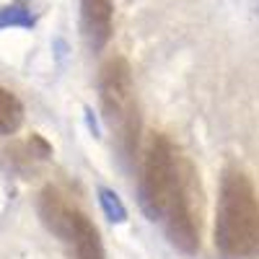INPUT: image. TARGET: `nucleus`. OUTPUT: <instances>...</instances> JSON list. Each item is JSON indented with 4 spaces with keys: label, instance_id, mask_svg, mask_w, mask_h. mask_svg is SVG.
Listing matches in <instances>:
<instances>
[{
    "label": "nucleus",
    "instance_id": "nucleus-10",
    "mask_svg": "<svg viewBox=\"0 0 259 259\" xmlns=\"http://www.w3.org/2000/svg\"><path fill=\"white\" fill-rule=\"evenodd\" d=\"M99 205H101V212L106 215L109 223H127V205L122 202V197L109 189V187H99Z\"/></svg>",
    "mask_w": 259,
    "mask_h": 259
},
{
    "label": "nucleus",
    "instance_id": "nucleus-6",
    "mask_svg": "<svg viewBox=\"0 0 259 259\" xmlns=\"http://www.w3.org/2000/svg\"><path fill=\"white\" fill-rule=\"evenodd\" d=\"M114 0H80V31L94 55L104 52L112 39Z\"/></svg>",
    "mask_w": 259,
    "mask_h": 259
},
{
    "label": "nucleus",
    "instance_id": "nucleus-1",
    "mask_svg": "<svg viewBox=\"0 0 259 259\" xmlns=\"http://www.w3.org/2000/svg\"><path fill=\"white\" fill-rule=\"evenodd\" d=\"M212 241L223 259H249L259 249V197L241 166H226L221 174Z\"/></svg>",
    "mask_w": 259,
    "mask_h": 259
},
{
    "label": "nucleus",
    "instance_id": "nucleus-3",
    "mask_svg": "<svg viewBox=\"0 0 259 259\" xmlns=\"http://www.w3.org/2000/svg\"><path fill=\"white\" fill-rule=\"evenodd\" d=\"M182 156L168 135L153 133L145 143L140 177H138V205L148 221H163L177 187Z\"/></svg>",
    "mask_w": 259,
    "mask_h": 259
},
{
    "label": "nucleus",
    "instance_id": "nucleus-8",
    "mask_svg": "<svg viewBox=\"0 0 259 259\" xmlns=\"http://www.w3.org/2000/svg\"><path fill=\"white\" fill-rule=\"evenodd\" d=\"M36 24L31 0H13L8 6H0V31L3 29H26L31 31Z\"/></svg>",
    "mask_w": 259,
    "mask_h": 259
},
{
    "label": "nucleus",
    "instance_id": "nucleus-9",
    "mask_svg": "<svg viewBox=\"0 0 259 259\" xmlns=\"http://www.w3.org/2000/svg\"><path fill=\"white\" fill-rule=\"evenodd\" d=\"M24 124V104L16 94L0 85V135H13Z\"/></svg>",
    "mask_w": 259,
    "mask_h": 259
},
{
    "label": "nucleus",
    "instance_id": "nucleus-5",
    "mask_svg": "<svg viewBox=\"0 0 259 259\" xmlns=\"http://www.w3.org/2000/svg\"><path fill=\"white\" fill-rule=\"evenodd\" d=\"M36 210H39V218H41V223H45V228H47L52 236H57L60 241L68 244L70 236H73L75 215H78L80 207H78L62 189H57L55 184H47L45 189L39 192Z\"/></svg>",
    "mask_w": 259,
    "mask_h": 259
},
{
    "label": "nucleus",
    "instance_id": "nucleus-2",
    "mask_svg": "<svg viewBox=\"0 0 259 259\" xmlns=\"http://www.w3.org/2000/svg\"><path fill=\"white\" fill-rule=\"evenodd\" d=\"M99 101L106 127L114 133L122 161L133 168L140 150L143 117L135 96V80L130 62L119 55L109 57L99 70Z\"/></svg>",
    "mask_w": 259,
    "mask_h": 259
},
{
    "label": "nucleus",
    "instance_id": "nucleus-4",
    "mask_svg": "<svg viewBox=\"0 0 259 259\" xmlns=\"http://www.w3.org/2000/svg\"><path fill=\"white\" fill-rule=\"evenodd\" d=\"M202 215H205V192L200 171L189 158H182L177 187L166 210V236L171 246L182 254H197L202 246Z\"/></svg>",
    "mask_w": 259,
    "mask_h": 259
},
{
    "label": "nucleus",
    "instance_id": "nucleus-7",
    "mask_svg": "<svg viewBox=\"0 0 259 259\" xmlns=\"http://www.w3.org/2000/svg\"><path fill=\"white\" fill-rule=\"evenodd\" d=\"M68 244L73 246L75 259H106L101 233H99V228L94 226V221L83 210H78V215H75L73 236H70Z\"/></svg>",
    "mask_w": 259,
    "mask_h": 259
}]
</instances>
